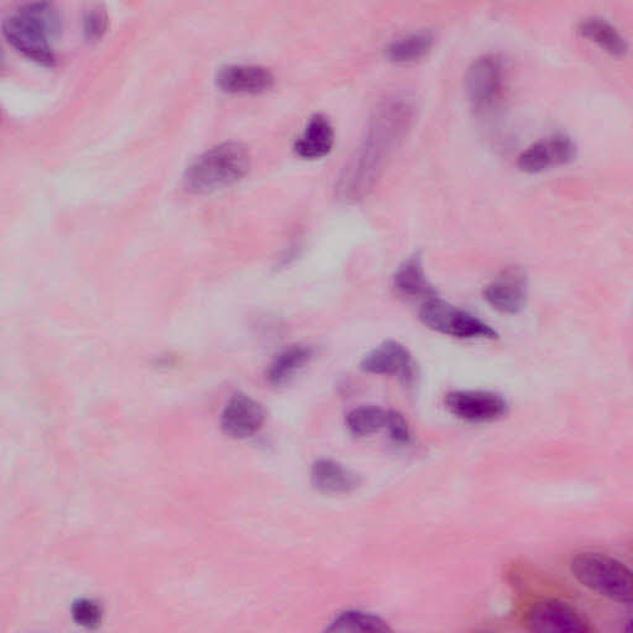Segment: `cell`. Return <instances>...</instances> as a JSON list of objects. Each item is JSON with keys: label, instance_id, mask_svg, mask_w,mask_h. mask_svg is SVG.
<instances>
[{"label": "cell", "instance_id": "obj_1", "mask_svg": "<svg viewBox=\"0 0 633 633\" xmlns=\"http://www.w3.org/2000/svg\"><path fill=\"white\" fill-rule=\"evenodd\" d=\"M412 116V105L405 97H394L378 106L363 143L346 163L337 181L336 194L339 201L352 204L368 197L389 155L403 140Z\"/></svg>", "mask_w": 633, "mask_h": 633}, {"label": "cell", "instance_id": "obj_2", "mask_svg": "<svg viewBox=\"0 0 633 633\" xmlns=\"http://www.w3.org/2000/svg\"><path fill=\"white\" fill-rule=\"evenodd\" d=\"M60 15L50 3H32L4 19L3 34L18 53L45 66L55 63L54 42Z\"/></svg>", "mask_w": 633, "mask_h": 633}, {"label": "cell", "instance_id": "obj_3", "mask_svg": "<svg viewBox=\"0 0 633 633\" xmlns=\"http://www.w3.org/2000/svg\"><path fill=\"white\" fill-rule=\"evenodd\" d=\"M250 163V151L245 144L228 142L213 146L184 172V188L196 194L229 188L247 177Z\"/></svg>", "mask_w": 633, "mask_h": 633}, {"label": "cell", "instance_id": "obj_4", "mask_svg": "<svg viewBox=\"0 0 633 633\" xmlns=\"http://www.w3.org/2000/svg\"><path fill=\"white\" fill-rule=\"evenodd\" d=\"M570 572L583 587L598 596L629 606L632 602V572L619 559L599 552H581L572 558Z\"/></svg>", "mask_w": 633, "mask_h": 633}, {"label": "cell", "instance_id": "obj_5", "mask_svg": "<svg viewBox=\"0 0 633 633\" xmlns=\"http://www.w3.org/2000/svg\"><path fill=\"white\" fill-rule=\"evenodd\" d=\"M420 319L434 332L456 339H496L499 337V334L479 317L438 296L423 302Z\"/></svg>", "mask_w": 633, "mask_h": 633}, {"label": "cell", "instance_id": "obj_6", "mask_svg": "<svg viewBox=\"0 0 633 633\" xmlns=\"http://www.w3.org/2000/svg\"><path fill=\"white\" fill-rule=\"evenodd\" d=\"M506 67L499 55H483L472 63L465 75V92L475 111L493 109L501 99Z\"/></svg>", "mask_w": 633, "mask_h": 633}, {"label": "cell", "instance_id": "obj_7", "mask_svg": "<svg viewBox=\"0 0 633 633\" xmlns=\"http://www.w3.org/2000/svg\"><path fill=\"white\" fill-rule=\"evenodd\" d=\"M529 630L540 633H589L590 622L583 613L557 599L535 602L525 617Z\"/></svg>", "mask_w": 633, "mask_h": 633}, {"label": "cell", "instance_id": "obj_8", "mask_svg": "<svg viewBox=\"0 0 633 633\" xmlns=\"http://www.w3.org/2000/svg\"><path fill=\"white\" fill-rule=\"evenodd\" d=\"M445 405L460 420L470 423H490L508 414V403L494 392L460 389L447 395Z\"/></svg>", "mask_w": 633, "mask_h": 633}, {"label": "cell", "instance_id": "obj_9", "mask_svg": "<svg viewBox=\"0 0 633 633\" xmlns=\"http://www.w3.org/2000/svg\"><path fill=\"white\" fill-rule=\"evenodd\" d=\"M489 306L504 315H519L529 302V279L523 269L511 267L500 272L484 289Z\"/></svg>", "mask_w": 633, "mask_h": 633}, {"label": "cell", "instance_id": "obj_10", "mask_svg": "<svg viewBox=\"0 0 633 633\" xmlns=\"http://www.w3.org/2000/svg\"><path fill=\"white\" fill-rule=\"evenodd\" d=\"M578 148L569 135L558 133L533 143L519 156V168L523 172L540 173L558 165L576 160Z\"/></svg>", "mask_w": 633, "mask_h": 633}, {"label": "cell", "instance_id": "obj_11", "mask_svg": "<svg viewBox=\"0 0 633 633\" xmlns=\"http://www.w3.org/2000/svg\"><path fill=\"white\" fill-rule=\"evenodd\" d=\"M264 422V408L255 398L242 394L230 398L221 418L223 432L234 440H247L256 436Z\"/></svg>", "mask_w": 633, "mask_h": 633}, {"label": "cell", "instance_id": "obj_12", "mask_svg": "<svg viewBox=\"0 0 633 633\" xmlns=\"http://www.w3.org/2000/svg\"><path fill=\"white\" fill-rule=\"evenodd\" d=\"M364 373L397 376L405 382L415 374V362L410 350L396 340H385L369 352L360 363Z\"/></svg>", "mask_w": 633, "mask_h": 633}, {"label": "cell", "instance_id": "obj_13", "mask_svg": "<svg viewBox=\"0 0 633 633\" xmlns=\"http://www.w3.org/2000/svg\"><path fill=\"white\" fill-rule=\"evenodd\" d=\"M216 82L227 93L259 94L274 87L275 76L262 66L230 65L221 68Z\"/></svg>", "mask_w": 633, "mask_h": 633}, {"label": "cell", "instance_id": "obj_14", "mask_svg": "<svg viewBox=\"0 0 633 633\" xmlns=\"http://www.w3.org/2000/svg\"><path fill=\"white\" fill-rule=\"evenodd\" d=\"M335 145L332 123L325 115L316 114L308 121L306 128L295 143V151L302 159L325 158Z\"/></svg>", "mask_w": 633, "mask_h": 633}, {"label": "cell", "instance_id": "obj_15", "mask_svg": "<svg viewBox=\"0 0 633 633\" xmlns=\"http://www.w3.org/2000/svg\"><path fill=\"white\" fill-rule=\"evenodd\" d=\"M312 484L325 494H348L360 484L359 476L347 466L332 460L315 462L310 471Z\"/></svg>", "mask_w": 633, "mask_h": 633}, {"label": "cell", "instance_id": "obj_16", "mask_svg": "<svg viewBox=\"0 0 633 633\" xmlns=\"http://www.w3.org/2000/svg\"><path fill=\"white\" fill-rule=\"evenodd\" d=\"M393 281L395 290L405 297L426 301L438 296L437 290L426 276L420 255L407 258L396 270Z\"/></svg>", "mask_w": 633, "mask_h": 633}, {"label": "cell", "instance_id": "obj_17", "mask_svg": "<svg viewBox=\"0 0 633 633\" xmlns=\"http://www.w3.org/2000/svg\"><path fill=\"white\" fill-rule=\"evenodd\" d=\"M578 33L597 44L603 52L617 57L625 56L629 52V43L619 29L599 16L583 19L578 24Z\"/></svg>", "mask_w": 633, "mask_h": 633}, {"label": "cell", "instance_id": "obj_18", "mask_svg": "<svg viewBox=\"0 0 633 633\" xmlns=\"http://www.w3.org/2000/svg\"><path fill=\"white\" fill-rule=\"evenodd\" d=\"M434 41V34L430 31L410 33L389 43L385 55L394 64H414L431 53Z\"/></svg>", "mask_w": 633, "mask_h": 633}, {"label": "cell", "instance_id": "obj_19", "mask_svg": "<svg viewBox=\"0 0 633 633\" xmlns=\"http://www.w3.org/2000/svg\"><path fill=\"white\" fill-rule=\"evenodd\" d=\"M312 358L314 350L307 346L296 344L282 350L268 369L269 382L274 385L289 383L309 364Z\"/></svg>", "mask_w": 633, "mask_h": 633}, {"label": "cell", "instance_id": "obj_20", "mask_svg": "<svg viewBox=\"0 0 633 633\" xmlns=\"http://www.w3.org/2000/svg\"><path fill=\"white\" fill-rule=\"evenodd\" d=\"M328 632H388L392 631L387 622L382 618L374 615L372 612L360 610H347L340 612L330 625L326 629Z\"/></svg>", "mask_w": 633, "mask_h": 633}, {"label": "cell", "instance_id": "obj_21", "mask_svg": "<svg viewBox=\"0 0 633 633\" xmlns=\"http://www.w3.org/2000/svg\"><path fill=\"white\" fill-rule=\"evenodd\" d=\"M388 411L376 406L354 408L347 416V427L350 433L366 437L386 430Z\"/></svg>", "mask_w": 633, "mask_h": 633}, {"label": "cell", "instance_id": "obj_22", "mask_svg": "<svg viewBox=\"0 0 633 633\" xmlns=\"http://www.w3.org/2000/svg\"><path fill=\"white\" fill-rule=\"evenodd\" d=\"M72 618L77 625L86 629H94L99 626L102 621V609L99 603L93 600H77L72 607Z\"/></svg>", "mask_w": 633, "mask_h": 633}, {"label": "cell", "instance_id": "obj_23", "mask_svg": "<svg viewBox=\"0 0 633 633\" xmlns=\"http://www.w3.org/2000/svg\"><path fill=\"white\" fill-rule=\"evenodd\" d=\"M84 34L90 41H99L109 26V16H106L105 9L95 5L90 9L84 15Z\"/></svg>", "mask_w": 633, "mask_h": 633}, {"label": "cell", "instance_id": "obj_24", "mask_svg": "<svg viewBox=\"0 0 633 633\" xmlns=\"http://www.w3.org/2000/svg\"><path fill=\"white\" fill-rule=\"evenodd\" d=\"M386 430L397 443L406 444L411 440L410 427L400 412L388 410Z\"/></svg>", "mask_w": 633, "mask_h": 633}]
</instances>
